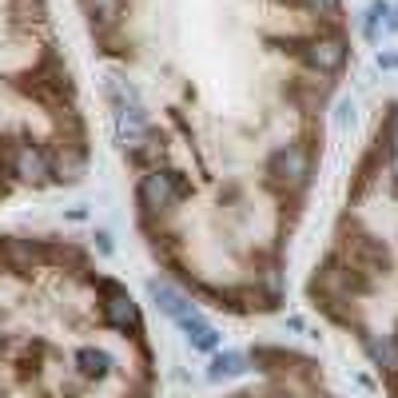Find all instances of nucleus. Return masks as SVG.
<instances>
[{
  "label": "nucleus",
  "mask_w": 398,
  "mask_h": 398,
  "mask_svg": "<svg viewBox=\"0 0 398 398\" xmlns=\"http://www.w3.org/2000/svg\"><path fill=\"white\" fill-rule=\"evenodd\" d=\"M187 195V179L179 172H163V167H151V172L139 175L136 199H139V212L144 219H156V215L175 212Z\"/></svg>",
  "instance_id": "f257e3e1"
},
{
  "label": "nucleus",
  "mask_w": 398,
  "mask_h": 398,
  "mask_svg": "<svg viewBox=\"0 0 398 398\" xmlns=\"http://www.w3.org/2000/svg\"><path fill=\"white\" fill-rule=\"evenodd\" d=\"M267 175H271L275 187H295V191H303V187L311 184V151L303 148V144H279V148L267 156Z\"/></svg>",
  "instance_id": "f03ea898"
},
{
  "label": "nucleus",
  "mask_w": 398,
  "mask_h": 398,
  "mask_svg": "<svg viewBox=\"0 0 398 398\" xmlns=\"http://www.w3.org/2000/svg\"><path fill=\"white\" fill-rule=\"evenodd\" d=\"M8 163H13V175L20 184H48L52 179V156L44 151V144L36 139H20L8 148Z\"/></svg>",
  "instance_id": "7ed1b4c3"
},
{
  "label": "nucleus",
  "mask_w": 398,
  "mask_h": 398,
  "mask_svg": "<svg viewBox=\"0 0 398 398\" xmlns=\"http://www.w3.org/2000/svg\"><path fill=\"white\" fill-rule=\"evenodd\" d=\"M347 40L338 36V32H327V36H311V40H303V48L295 52L303 64H311L315 72H323V76H335L343 64H347Z\"/></svg>",
  "instance_id": "20e7f679"
},
{
  "label": "nucleus",
  "mask_w": 398,
  "mask_h": 398,
  "mask_svg": "<svg viewBox=\"0 0 398 398\" xmlns=\"http://www.w3.org/2000/svg\"><path fill=\"white\" fill-rule=\"evenodd\" d=\"M84 151L80 148H60V156L52 160V179L56 184H76L80 175H84Z\"/></svg>",
  "instance_id": "39448f33"
},
{
  "label": "nucleus",
  "mask_w": 398,
  "mask_h": 398,
  "mask_svg": "<svg viewBox=\"0 0 398 398\" xmlns=\"http://www.w3.org/2000/svg\"><path fill=\"white\" fill-rule=\"evenodd\" d=\"M124 4H128V0H84L88 20H92V32L120 25V13H124Z\"/></svg>",
  "instance_id": "423d86ee"
},
{
  "label": "nucleus",
  "mask_w": 398,
  "mask_h": 398,
  "mask_svg": "<svg viewBox=\"0 0 398 398\" xmlns=\"http://www.w3.org/2000/svg\"><path fill=\"white\" fill-rule=\"evenodd\" d=\"M383 16H390V4H386V0H374L371 8H366V20H362V28H366V36H378V20H383Z\"/></svg>",
  "instance_id": "0eeeda50"
},
{
  "label": "nucleus",
  "mask_w": 398,
  "mask_h": 398,
  "mask_svg": "<svg viewBox=\"0 0 398 398\" xmlns=\"http://www.w3.org/2000/svg\"><path fill=\"white\" fill-rule=\"evenodd\" d=\"M239 371H243V355H235V350L215 359V374H239Z\"/></svg>",
  "instance_id": "6e6552de"
},
{
  "label": "nucleus",
  "mask_w": 398,
  "mask_h": 398,
  "mask_svg": "<svg viewBox=\"0 0 398 398\" xmlns=\"http://www.w3.org/2000/svg\"><path fill=\"white\" fill-rule=\"evenodd\" d=\"M291 4H303V8H311V13H323V16H338V0H291Z\"/></svg>",
  "instance_id": "1a4fd4ad"
},
{
  "label": "nucleus",
  "mask_w": 398,
  "mask_h": 398,
  "mask_svg": "<svg viewBox=\"0 0 398 398\" xmlns=\"http://www.w3.org/2000/svg\"><path fill=\"white\" fill-rule=\"evenodd\" d=\"M386 28H390V32H398V8H390V20H386Z\"/></svg>",
  "instance_id": "9d476101"
},
{
  "label": "nucleus",
  "mask_w": 398,
  "mask_h": 398,
  "mask_svg": "<svg viewBox=\"0 0 398 398\" xmlns=\"http://www.w3.org/2000/svg\"><path fill=\"white\" fill-rule=\"evenodd\" d=\"M378 64H383V68H398V56H383Z\"/></svg>",
  "instance_id": "9b49d317"
}]
</instances>
